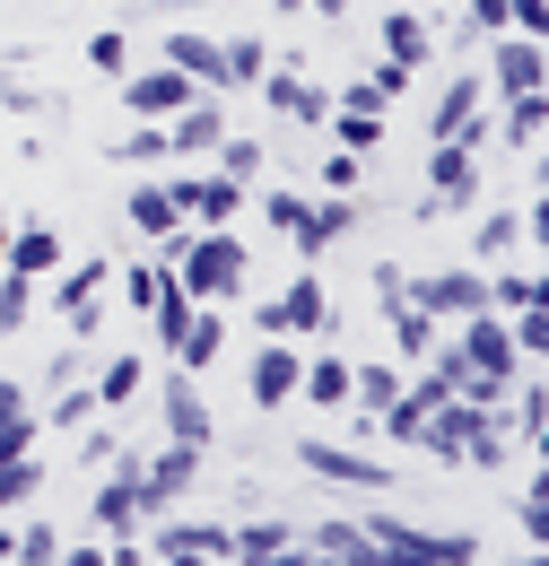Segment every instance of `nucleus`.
Segmentation results:
<instances>
[{"label": "nucleus", "mask_w": 549, "mask_h": 566, "mask_svg": "<svg viewBox=\"0 0 549 566\" xmlns=\"http://www.w3.org/2000/svg\"><path fill=\"white\" fill-rule=\"evenodd\" d=\"M175 287L193 296V305H218V296H245V244H236V227H193L184 244H175Z\"/></svg>", "instance_id": "obj_1"}, {"label": "nucleus", "mask_w": 549, "mask_h": 566, "mask_svg": "<svg viewBox=\"0 0 549 566\" xmlns=\"http://www.w3.org/2000/svg\"><path fill=\"white\" fill-rule=\"evenodd\" d=\"M366 541H375V566H472L480 558L472 532H427V523H393V514H366Z\"/></svg>", "instance_id": "obj_2"}, {"label": "nucleus", "mask_w": 549, "mask_h": 566, "mask_svg": "<svg viewBox=\"0 0 549 566\" xmlns=\"http://www.w3.org/2000/svg\"><path fill=\"white\" fill-rule=\"evenodd\" d=\"M253 332H297V340H341V314H332V296H323V271L314 262H297V280L279 287L271 305H253Z\"/></svg>", "instance_id": "obj_3"}, {"label": "nucleus", "mask_w": 549, "mask_h": 566, "mask_svg": "<svg viewBox=\"0 0 549 566\" xmlns=\"http://www.w3.org/2000/svg\"><path fill=\"white\" fill-rule=\"evenodd\" d=\"M193 480H201V444H148L132 462V505H139V523H157V514H175L184 496H193Z\"/></svg>", "instance_id": "obj_4"}, {"label": "nucleus", "mask_w": 549, "mask_h": 566, "mask_svg": "<svg viewBox=\"0 0 549 566\" xmlns=\"http://www.w3.org/2000/svg\"><path fill=\"white\" fill-rule=\"evenodd\" d=\"M166 192H175V210H184V227H227V218L253 201V184H236V175H166Z\"/></svg>", "instance_id": "obj_5"}, {"label": "nucleus", "mask_w": 549, "mask_h": 566, "mask_svg": "<svg viewBox=\"0 0 549 566\" xmlns=\"http://www.w3.org/2000/svg\"><path fill=\"white\" fill-rule=\"evenodd\" d=\"M297 471H314V480H332V489H366V496L402 480L393 462H375V453H349V444H323V436H305V444H297Z\"/></svg>", "instance_id": "obj_6"}, {"label": "nucleus", "mask_w": 549, "mask_h": 566, "mask_svg": "<svg viewBox=\"0 0 549 566\" xmlns=\"http://www.w3.org/2000/svg\"><path fill=\"white\" fill-rule=\"evenodd\" d=\"M402 296H411L418 314H436V323H463V314L488 305V280L480 271H418V280H402Z\"/></svg>", "instance_id": "obj_7"}, {"label": "nucleus", "mask_w": 549, "mask_h": 566, "mask_svg": "<svg viewBox=\"0 0 549 566\" xmlns=\"http://www.w3.org/2000/svg\"><path fill=\"white\" fill-rule=\"evenodd\" d=\"M480 105H488V78L480 71H463L445 96H436V114H427V140H463V148H480L497 123H480Z\"/></svg>", "instance_id": "obj_8"}, {"label": "nucleus", "mask_w": 549, "mask_h": 566, "mask_svg": "<svg viewBox=\"0 0 549 566\" xmlns=\"http://www.w3.org/2000/svg\"><path fill=\"white\" fill-rule=\"evenodd\" d=\"M157 419H166V436H175V444H201V453H209L218 419H209V401H201V375H193V366H175V375L157 384Z\"/></svg>", "instance_id": "obj_9"}, {"label": "nucleus", "mask_w": 549, "mask_h": 566, "mask_svg": "<svg viewBox=\"0 0 549 566\" xmlns=\"http://www.w3.org/2000/svg\"><path fill=\"white\" fill-rule=\"evenodd\" d=\"M472 192H480V148H463V140H427V201L454 218V210H472Z\"/></svg>", "instance_id": "obj_10"}, {"label": "nucleus", "mask_w": 549, "mask_h": 566, "mask_svg": "<svg viewBox=\"0 0 549 566\" xmlns=\"http://www.w3.org/2000/svg\"><path fill=\"white\" fill-rule=\"evenodd\" d=\"M454 349L472 357V366H488V375H506V384L524 375V349H515V332H506V314H497V305H480V314H463V323H454Z\"/></svg>", "instance_id": "obj_11"}, {"label": "nucleus", "mask_w": 549, "mask_h": 566, "mask_svg": "<svg viewBox=\"0 0 549 566\" xmlns=\"http://www.w3.org/2000/svg\"><path fill=\"white\" fill-rule=\"evenodd\" d=\"M157 62H175L193 87L227 96V44H218V35H201V27H166V35H157Z\"/></svg>", "instance_id": "obj_12"}, {"label": "nucleus", "mask_w": 549, "mask_h": 566, "mask_svg": "<svg viewBox=\"0 0 549 566\" xmlns=\"http://www.w3.org/2000/svg\"><path fill=\"white\" fill-rule=\"evenodd\" d=\"M488 87H497V96H532V87H541L549 78V53H541V35H488Z\"/></svg>", "instance_id": "obj_13"}, {"label": "nucleus", "mask_w": 549, "mask_h": 566, "mask_svg": "<svg viewBox=\"0 0 549 566\" xmlns=\"http://www.w3.org/2000/svg\"><path fill=\"white\" fill-rule=\"evenodd\" d=\"M297 366H305V357L288 349L279 332H262V349L245 357V392H253V410H288V401H297Z\"/></svg>", "instance_id": "obj_14"}, {"label": "nucleus", "mask_w": 549, "mask_h": 566, "mask_svg": "<svg viewBox=\"0 0 549 566\" xmlns=\"http://www.w3.org/2000/svg\"><path fill=\"white\" fill-rule=\"evenodd\" d=\"M105 280H114V262L62 271V287H53V314L70 323V340H96V323H105Z\"/></svg>", "instance_id": "obj_15"}, {"label": "nucleus", "mask_w": 549, "mask_h": 566, "mask_svg": "<svg viewBox=\"0 0 549 566\" xmlns=\"http://www.w3.org/2000/svg\"><path fill=\"white\" fill-rule=\"evenodd\" d=\"M201 87L175 71V62H157V71H123V105H132L139 123H166V114H184Z\"/></svg>", "instance_id": "obj_16"}, {"label": "nucleus", "mask_w": 549, "mask_h": 566, "mask_svg": "<svg viewBox=\"0 0 549 566\" xmlns=\"http://www.w3.org/2000/svg\"><path fill=\"white\" fill-rule=\"evenodd\" d=\"M132 462H139V453H114V462H105L114 480H96V489H87V523H96L105 541H132V532H139V505H132Z\"/></svg>", "instance_id": "obj_17"}, {"label": "nucleus", "mask_w": 549, "mask_h": 566, "mask_svg": "<svg viewBox=\"0 0 549 566\" xmlns=\"http://www.w3.org/2000/svg\"><path fill=\"white\" fill-rule=\"evenodd\" d=\"M123 218H132V235H148L166 262H175V244L193 235V227H184V210H175V192H166V175H157V184H139L132 201H123Z\"/></svg>", "instance_id": "obj_18"}, {"label": "nucleus", "mask_w": 549, "mask_h": 566, "mask_svg": "<svg viewBox=\"0 0 549 566\" xmlns=\"http://www.w3.org/2000/svg\"><path fill=\"white\" fill-rule=\"evenodd\" d=\"M218 132H227V105L218 96H193L184 114H166V157H193V166H209V148H218Z\"/></svg>", "instance_id": "obj_19"}, {"label": "nucleus", "mask_w": 549, "mask_h": 566, "mask_svg": "<svg viewBox=\"0 0 549 566\" xmlns=\"http://www.w3.org/2000/svg\"><path fill=\"white\" fill-rule=\"evenodd\" d=\"M227 558H236V566L297 558V523H279V514H262V523H227Z\"/></svg>", "instance_id": "obj_20"}, {"label": "nucleus", "mask_w": 549, "mask_h": 566, "mask_svg": "<svg viewBox=\"0 0 549 566\" xmlns=\"http://www.w3.org/2000/svg\"><path fill=\"white\" fill-rule=\"evenodd\" d=\"M341 235H358V192H323V201L305 210V244H297V262H323Z\"/></svg>", "instance_id": "obj_21"}, {"label": "nucleus", "mask_w": 549, "mask_h": 566, "mask_svg": "<svg viewBox=\"0 0 549 566\" xmlns=\"http://www.w3.org/2000/svg\"><path fill=\"white\" fill-rule=\"evenodd\" d=\"M445 401V384L436 375H418V384H402L393 392V410H375V427H384V444H418V427H427V410Z\"/></svg>", "instance_id": "obj_22"}, {"label": "nucleus", "mask_w": 549, "mask_h": 566, "mask_svg": "<svg viewBox=\"0 0 549 566\" xmlns=\"http://www.w3.org/2000/svg\"><path fill=\"white\" fill-rule=\"evenodd\" d=\"M297 401H305V410H349V357L341 349L305 357V366H297Z\"/></svg>", "instance_id": "obj_23"}, {"label": "nucleus", "mask_w": 549, "mask_h": 566, "mask_svg": "<svg viewBox=\"0 0 549 566\" xmlns=\"http://www.w3.org/2000/svg\"><path fill=\"white\" fill-rule=\"evenodd\" d=\"M35 489H44V462H35V444H0V514L35 505Z\"/></svg>", "instance_id": "obj_24"}, {"label": "nucleus", "mask_w": 549, "mask_h": 566, "mask_svg": "<svg viewBox=\"0 0 549 566\" xmlns=\"http://www.w3.org/2000/svg\"><path fill=\"white\" fill-rule=\"evenodd\" d=\"M0 271H27V280L62 271V235H53V227H18V235H9V253H0Z\"/></svg>", "instance_id": "obj_25"}, {"label": "nucleus", "mask_w": 549, "mask_h": 566, "mask_svg": "<svg viewBox=\"0 0 549 566\" xmlns=\"http://www.w3.org/2000/svg\"><path fill=\"white\" fill-rule=\"evenodd\" d=\"M305 541H314L305 558H332V566H375V541H366V523H314Z\"/></svg>", "instance_id": "obj_26"}, {"label": "nucleus", "mask_w": 549, "mask_h": 566, "mask_svg": "<svg viewBox=\"0 0 549 566\" xmlns=\"http://www.w3.org/2000/svg\"><path fill=\"white\" fill-rule=\"evenodd\" d=\"M218 349H227V314H218V305H193V332L175 340V366L201 375V366H218Z\"/></svg>", "instance_id": "obj_27"}, {"label": "nucleus", "mask_w": 549, "mask_h": 566, "mask_svg": "<svg viewBox=\"0 0 549 566\" xmlns=\"http://www.w3.org/2000/svg\"><path fill=\"white\" fill-rule=\"evenodd\" d=\"M384 53H393V62H436V27H427V18H418V9H393V18H384Z\"/></svg>", "instance_id": "obj_28"}, {"label": "nucleus", "mask_w": 549, "mask_h": 566, "mask_svg": "<svg viewBox=\"0 0 549 566\" xmlns=\"http://www.w3.org/2000/svg\"><path fill=\"white\" fill-rule=\"evenodd\" d=\"M139 384H148V366H139V357H105L87 392H96V410H132V401H139Z\"/></svg>", "instance_id": "obj_29"}, {"label": "nucleus", "mask_w": 549, "mask_h": 566, "mask_svg": "<svg viewBox=\"0 0 549 566\" xmlns=\"http://www.w3.org/2000/svg\"><path fill=\"white\" fill-rule=\"evenodd\" d=\"M497 132H506V148H524V157H532L541 132H549V96H541V87H532V96H506V123H497Z\"/></svg>", "instance_id": "obj_30"}, {"label": "nucleus", "mask_w": 549, "mask_h": 566, "mask_svg": "<svg viewBox=\"0 0 549 566\" xmlns=\"http://www.w3.org/2000/svg\"><path fill=\"white\" fill-rule=\"evenodd\" d=\"M480 280H488V305H497V314L549 305V280H541V271H480Z\"/></svg>", "instance_id": "obj_31"}, {"label": "nucleus", "mask_w": 549, "mask_h": 566, "mask_svg": "<svg viewBox=\"0 0 549 566\" xmlns=\"http://www.w3.org/2000/svg\"><path fill=\"white\" fill-rule=\"evenodd\" d=\"M427 349H436V314H418L411 296L393 305V357L402 366H427Z\"/></svg>", "instance_id": "obj_32"}, {"label": "nucleus", "mask_w": 549, "mask_h": 566, "mask_svg": "<svg viewBox=\"0 0 549 566\" xmlns=\"http://www.w3.org/2000/svg\"><path fill=\"white\" fill-rule=\"evenodd\" d=\"M148 323H157V349L175 357V340L193 332V296L175 287V271H166V287H157V305H148Z\"/></svg>", "instance_id": "obj_33"}, {"label": "nucleus", "mask_w": 549, "mask_h": 566, "mask_svg": "<svg viewBox=\"0 0 549 566\" xmlns=\"http://www.w3.org/2000/svg\"><path fill=\"white\" fill-rule=\"evenodd\" d=\"M515 244H524V210H488L480 227H472V253H480V262H506Z\"/></svg>", "instance_id": "obj_34"}, {"label": "nucleus", "mask_w": 549, "mask_h": 566, "mask_svg": "<svg viewBox=\"0 0 549 566\" xmlns=\"http://www.w3.org/2000/svg\"><path fill=\"white\" fill-rule=\"evenodd\" d=\"M209 166H218V175H236V184H253V175H262V140H253V132H218Z\"/></svg>", "instance_id": "obj_35"}, {"label": "nucleus", "mask_w": 549, "mask_h": 566, "mask_svg": "<svg viewBox=\"0 0 549 566\" xmlns=\"http://www.w3.org/2000/svg\"><path fill=\"white\" fill-rule=\"evenodd\" d=\"M44 419H35V401L18 392V384H0V444H35Z\"/></svg>", "instance_id": "obj_36"}, {"label": "nucleus", "mask_w": 549, "mask_h": 566, "mask_svg": "<svg viewBox=\"0 0 549 566\" xmlns=\"http://www.w3.org/2000/svg\"><path fill=\"white\" fill-rule=\"evenodd\" d=\"M87 71L123 78V71H132V35H123V27H96V35H87Z\"/></svg>", "instance_id": "obj_37"}, {"label": "nucleus", "mask_w": 549, "mask_h": 566, "mask_svg": "<svg viewBox=\"0 0 549 566\" xmlns=\"http://www.w3.org/2000/svg\"><path fill=\"white\" fill-rule=\"evenodd\" d=\"M227 44V87H253V78L271 71V53H262V35H218Z\"/></svg>", "instance_id": "obj_38"}, {"label": "nucleus", "mask_w": 549, "mask_h": 566, "mask_svg": "<svg viewBox=\"0 0 549 566\" xmlns=\"http://www.w3.org/2000/svg\"><path fill=\"white\" fill-rule=\"evenodd\" d=\"M305 210H314V201H297V184H279V192H262V218H271L279 235H288V244H305Z\"/></svg>", "instance_id": "obj_39"}, {"label": "nucleus", "mask_w": 549, "mask_h": 566, "mask_svg": "<svg viewBox=\"0 0 549 566\" xmlns=\"http://www.w3.org/2000/svg\"><path fill=\"white\" fill-rule=\"evenodd\" d=\"M506 332H515L524 366H541V357H549V305H524V314H506Z\"/></svg>", "instance_id": "obj_40"}, {"label": "nucleus", "mask_w": 549, "mask_h": 566, "mask_svg": "<svg viewBox=\"0 0 549 566\" xmlns=\"http://www.w3.org/2000/svg\"><path fill=\"white\" fill-rule=\"evenodd\" d=\"M114 166H166V123H148V132H123V140L105 148Z\"/></svg>", "instance_id": "obj_41"}, {"label": "nucleus", "mask_w": 549, "mask_h": 566, "mask_svg": "<svg viewBox=\"0 0 549 566\" xmlns=\"http://www.w3.org/2000/svg\"><path fill=\"white\" fill-rule=\"evenodd\" d=\"M27 314H35V280L27 271H0V332H27Z\"/></svg>", "instance_id": "obj_42"}, {"label": "nucleus", "mask_w": 549, "mask_h": 566, "mask_svg": "<svg viewBox=\"0 0 549 566\" xmlns=\"http://www.w3.org/2000/svg\"><path fill=\"white\" fill-rule=\"evenodd\" d=\"M488 35H506V0H463V27H454V44H488Z\"/></svg>", "instance_id": "obj_43"}, {"label": "nucleus", "mask_w": 549, "mask_h": 566, "mask_svg": "<svg viewBox=\"0 0 549 566\" xmlns=\"http://www.w3.org/2000/svg\"><path fill=\"white\" fill-rule=\"evenodd\" d=\"M288 123H305V132H323V123H332V87H314V78H297V96H288Z\"/></svg>", "instance_id": "obj_44"}, {"label": "nucleus", "mask_w": 549, "mask_h": 566, "mask_svg": "<svg viewBox=\"0 0 549 566\" xmlns=\"http://www.w3.org/2000/svg\"><path fill=\"white\" fill-rule=\"evenodd\" d=\"M114 280H123V305H132V314H148V305H157V287H166V271H157V262L123 271V262H114Z\"/></svg>", "instance_id": "obj_45"}, {"label": "nucleus", "mask_w": 549, "mask_h": 566, "mask_svg": "<svg viewBox=\"0 0 549 566\" xmlns=\"http://www.w3.org/2000/svg\"><path fill=\"white\" fill-rule=\"evenodd\" d=\"M515 523H524V541H549V471L515 496Z\"/></svg>", "instance_id": "obj_46"}, {"label": "nucleus", "mask_w": 549, "mask_h": 566, "mask_svg": "<svg viewBox=\"0 0 549 566\" xmlns=\"http://www.w3.org/2000/svg\"><path fill=\"white\" fill-rule=\"evenodd\" d=\"M70 436H79V471H105V462L123 453V436H114V427H70Z\"/></svg>", "instance_id": "obj_47"}, {"label": "nucleus", "mask_w": 549, "mask_h": 566, "mask_svg": "<svg viewBox=\"0 0 549 566\" xmlns=\"http://www.w3.org/2000/svg\"><path fill=\"white\" fill-rule=\"evenodd\" d=\"M44 558H62V541H53V523H27L18 532V566H44Z\"/></svg>", "instance_id": "obj_48"}, {"label": "nucleus", "mask_w": 549, "mask_h": 566, "mask_svg": "<svg viewBox=\"0 0 549 566\" xmlns=\"http://www.w3.org/2000/svg\"><path fill=\"white\" fill-rule=\"evenodd\" d=\"M506 27L515 35H549V0H506Z\"/></svg>", "instance_id": "obj_49"}, {"label": "nucleus", "mask_w": 549, "mask_h": 566, "mask_svg": "<svg viewBox=\"0 0 549 566\" xmlns=\"http://www.w3.org/2000/svg\"><path fill=\"white\" fill-rule=\"evenodd\" d=\"M314 175H323V192H358V157H349V148H332Z\"/></svg>", "instance_id": "obj_50"}, {"label": "nucleus", "mask_w": 549, "mask_h": 566, "mask_svg": "<svg viewBox=\"0 0 549 566\" xmlns=\"http://www.w3.org/2000/svg\"><path fill=\"white\" fill-rule=\"evenodd\" d=\"M366 87H375V96H384V105H393V96H402V87H411V62H393V53H384V62H375V78H366Z\"/></svg>", "instance_id": "obj_51"}, {"label": "nucleus", "mask_w": 549, "mask_h": 566, "mask_svg": "<svg viewBox=\"0 0 549 566\" xmlns=\"http://www.w3.org/2000/svg\"><path fill=\"white\" fill-rule=\"evenodd\" d=\"M79 366H87L79 349H53V357H44V392H62V384H79Z\"/></svg>", "instance_id": "obj_52"}, {"label": "nucleus", "mask_w": 549, "mask_h": 566, "mask_svg": "<svg viewBox=\"0 0 549 566\" xmlns=\"http://www.w3.org/2000/svg\"><path fill=\"white\" fill-rule=\"evenodd\" d=\"M139 9H157V18H201L209 0H139Z\"/></svg>", "instance_id": "obj_53"}, {"label": "nucleus", "mask_w": 549, "mask_h": 566, "mask_svg": "<svg viewBox=\"0 0 549 566\" xmlns=\"http://www.w3.org/2000/svg\"><path fill=\"white\" fill-rule=\"evenodd\" d=\"M18 558V532H9V514H0V566Z\"/></svg>", "instance_id": "obj_54"}, {"label": "nucleus", "mask_w": 549, "mask_h": 566, "mask_svg": "<svg viewBox=\"0 0 549 566\" xmlns=\"http://www.w3.org/2000/svg\"><path fill=\"white\" fill-rule=\"evenodd\" d=\"M305 9H314V18H349V0H305Z\"/></svg>", "instance_id": "obj_55"}, {"label": "nucleus", "mask_w": 549, "mask_h": 566, "mask_svg": "<svg viewBox=\"0 0 549 566\" xmlns=\"http://www.w3.org/2000/svg\"><path fill=\"white\" fill-rule=\"evenodd\" d=\"M271 9H279V18H297V9H305V0H271Z\"/></svg>", "instance_id": "obj_56"}, {"label": "nucleus", "mask_w": 549, "mask_h": 566, "mask_svg": "<svg viewBox=\"0 0 549 566\" xmlns=\"http://www.w3.org/2000/svg\"><path fill=\"white\" fill-rule=\"evenodd\" d=\"M132 9H139V0H132Z\"/></svg>", "instance_id": "obj_57"}]
</instances>
